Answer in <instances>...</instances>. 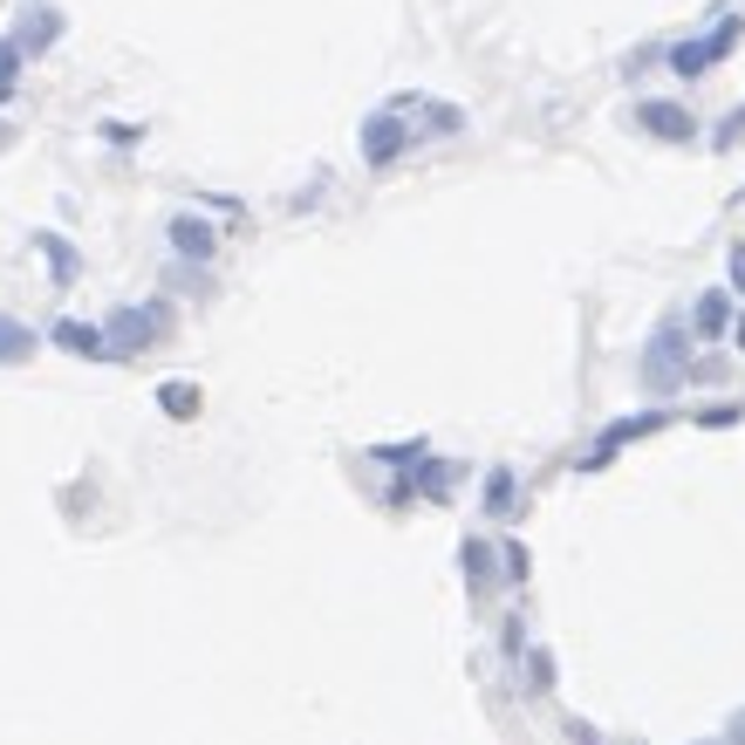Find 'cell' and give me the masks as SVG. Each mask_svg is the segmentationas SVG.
<instances>
[{
	"label": "cell",
	"instance_id": "obj_2",
	"mask_svg": "<svg viewBox=\"0 0 745 745\" xmlns=\"http://www.w3.org/2000/svg\"><path fill=\"white\" fill-rule=\"evenodd\" d=\"M691 383V329L684 322H663L643 349V390H656V397H671V390Z\"/></svg>",
	"mask_w": 745,
	"mask_h": 745
},
{
	"label": "cell",
	"instance_id": "obj_21",
	"mask_svg": "<svg viewBox=\"0 0 745 745\" xmlns=\"http://www.w3.org/2000/svg\"><path fill=\"white\" fill-rule=\"evenodd\" d=\"M732 745H745V718H732Z\"/></svg>",
	"mask_w": 745,
	"mask_h": 745
},
{
	"label": "cell",
	"instance_id": "obj_8",
	"mask_svg": "<svg viewBox=\"0 0 745 745\" xmlns=\"http://www.w3.org/2000/svg\"><path fill=\"white\" fill-rule=\"evenodd\" d=\"M55 349H69V356H83V363H103L110 356V342H103V329L96 322H55V335H49Z\"/></svg>",
	"mask_w": 745,
	"mask_h": 745
},
{
	"label": "cell",
	"instance_id": "obj_3",
	"mask_svg": "<svg viewBox=\"0 0 745 745\" xmlns=\"http://www.w3.org/2000/svg\"><path fill=\"white\" fill-rule=\"evenodd\" d=\"M738 34H745V14H725L712 34H704V42H677V49H671V69H677V75H704L712 62H725V55L738 49Z\"/></svg>",
	"mask_w": 745,
	"mask_h": 745
},
{
	"label": "cell",
	"instance_id": "obj_7",
	"mask_svg": "<svg viewBox=\"0 0 745 745\" xmlns=\"http://www.w3.org/2000/svg\"><path fill=\"white\" fill-rule=\"evenodd\" d=\"M62 28H69V21H62L55 8H34V14H28V21H21L14 34H8V42H14L21 55H49V49L62 42Z\"/></svg>",
	"mask_w": 745,
	"mask_h": 745
},
{
	"label": "cell",
	"instance_id": "obj_23",
	"mask_svg": "<svg viewBox=\"0 0 745 745\" xmlns=\"http://www.w3.org/2000/svg\"><path fill=\"white\" fill-rule=\"evenodd\" d=\"M8 96H14V90H8V83H0V103H8Z\"/></svg>",
	"mask_w": 745,
	"mask_h": 745
},
{
	"label": "cell",
	"instance_id": "obj_9",
	"mask_svg": "<svg viewBox=\"0 0 745 745\" xmlns=\"http://www.w3.org/2000/svg\"><path fill=\"white\" fill-rule=\"evenodd\" d=\"M34 253L49 260V273H55V288H69L75 273H83V253H75V247L62 240V232H34Z\"/></svg>",
	"mask_w": 745,
	"mask_h": 745
},
{
	"label": "cell",
	"instance_id": "obj_16",
	"mask_svg": "<svg viewBox=\"0 0 745 745\" xmlns=\"http://www.w3.org/2000/svg\"><path fill=\"white\" fill-rule=\"evenodd\" d=\"M499 561H506V581H527V547H520V540H506Z\"/></svg>",
	"mask_w": 745,
	"mask_h": 745
},
{
	"label": "cell",
	"instance_id": "obj_19",
	"mask_svg": "<svg viewBox=\"0 0 745 745\" xmlns=\"http://www.w3.org/2000/svg\"><path fill=\"white\" fill-rule=\"evenodd\" d=\"M547 684H555V656L534 650V691H547Z\"/></svg>",
	"mask_w": 745,
	"mask_h": 745
},
{
	"label": "cell",
	"instance_id": "obj_22",
	"mask_svg": "<svg viewBox=\"0 0 745 745\" xmlns=\"http://www.w3.org/2000/svg\"><path fill=\"white\" fill-rule=\"evenodd\" d=\"M732 342H738V349H745V322H738V335H732Z\"/></svg>",
	"mask_w": 745,
	"mask_h": 745
},
{
	"label": "cell",
	"instance_id": "obj_10",
	"mask_svg": "<svg viewBox=\"0 0 745 745\" xmlns=\"http://www.w3.org/2000/svg\"><path fill=\"white\" fill-rule=\"evenodd\" d=\"M213 247H219V240H213L206 219H192V213L172 219V253H185V260H213Z\"/></svg>",
	"mask_w": 745,
	"mask_h": 745
},
{
	"label": "cell",
	"instance_id": "obj_20",
	"mask_svg": "<svg viewBox=\"0 0 745 745\" xmlns=\"http://www.w3.org/2000/svg\"><path fill=\"white\" fill-rule=\"evenodd\" d=\"M732 294H745V240L732 247Z\"/></svg>",
	"mask_w": 745,
	"mask_h": 745
},
{
	"label": "cell",
	"instance_id": "obj_11",
	"mask_svg": "<svg viewBox=\"0 0 745 745\" xmlns=\"http://www.w3.org/2000/svg\"><path fill=\"white\" fill-rule=\"evenodd\" d=\"M34 329L28 322H14V315H0V370H14V363H34Z\"/></svg>",
	"mask_w": 745,
	"mask_h": 745
},
{
	"label": "cell",
	"instance_id": "obj_17",
	"mask_svg": "<svg viewBox=\"0 0 745 745\" xmlns=\"http://www.w3.org/2000/svg\"><path fill=\"white\" fill-rule=\"evenodd\" d=\"M21 62H28V55H21L14 42H0V83H8V90H14V75H21Z\"/></svg>",
	"mask_w": 745,
	"mask_h": 745
},
{
	"label": "cell",
	"instance_id": "obj_18",
	"mask_svg": "<svg viewBox=\"0 0 745 745\" xmlns=\"http://www.w3.org/2000/svg\"><path fill=\"white\" fill-rule=\"evenodd\" d=\"M738 137H745V110H732V116H725V131H718V137H712V144H718V151H732V144H738Z\"/></svg>",
	"mask_w": 745,
	"mask_h": 745
},
{
	"label": "cell",
	"instance_id": "obj_4",
	"mask_svg": "<svg viewBox=\"0 0 745 745\" xmlns=\"http://www.w3.org/2000/svg\"><path fill=\"white\" fill-rule=\"evenodd\" d=\"M411 131H417V124H404L397 110H376L370 124H363V137H356V144H363V165H376V172H383V165H397V158H404V144H411Z\"/></svg>",
	"mask_w": 745,
	"mask_h": 745
},
{
	"label": "cell",
	"instance_id": "obj_14",
	"mask_svg": "<svg viewBox=\"0 0 745 745\" xmlns=\"http://www.w3.org/2000/svg\"><path fill=\"white\" fill-rule=\"evenodd\" d=\"M514 499H520V486H514V473L499 465V473L486 479V514H514Z\"/></svg>",
	"mask_w": 745,
	"mask_h": 745
},
{
	"label": "cell",
	"instance_id": "obj_13",
	"mask_svg": "<svg viewBox=\"0 0 745 745\" xmlns=\"http://www.w3.org/2000/svg\"><path fill=\"white\" fill-rule=\"evenodd\" d=\"M725 322H732V301L725 294H704L697 301V335H725Z\"/></svg>",
	"mask_w": 745,
	"mask_h": 745
},
{
	"label": "cell",
	"instance_id": "obj_5",
	"mask_svg": "<svg viewBox=\"0 0 745 745\" xmlns=\"http://www.w3.org/2000/svg\"><path fill=\"white\" fill-rule=\"evenodd\" d=\"M656 424H663L656 411H643V417H615V424L602 431V438H596V452H588V458H581V473H602V465H609V458H615L622 445H637V438H650V431H656Z\"/></svg>",
	"mask_w": 745,
	"mask_h": 745
},
{
	"label": "cell",
	"instance_id": "obj_6",
	"mask_svg": "<svg viewBox=\"0 0 745 745\" xmlns=\"http://www.w3.org/2000/svg\"><path fill=\"white\" fill-rule=\"evenodd\" d=\"M637 131L656 137V144H691L697 137L691 110H677V103H637Z\"/></svg>",
	"mask_w": 745,
	"mask_h": 745
},
{
	"label": "cell",
	"instance_id": "obj_1",
	"mask_svg": "<svg viewBox=\"0 0 745 745\" xmlns=\"http://www.w3.org/2000/svg\"><path fill=\"white\" fill-rule=\"evenodd\" d=\"M172 335V308L165 301H151V308H110V322H103V342H110V356H144V349H158Z\"/></svg>",
	"mask_w": 745,
	"mask_h": 745
},
{
	"label": "cell",
	"instance_id": "obj_12",
	"mask_svg": "<svg viewBox=\"0 0 745 745\" xmlns=\"http://www.w3.org/2000/svg\"><path fill=\"white\" fill-rule=\"evenodd\" d=\"M158 411L165 417H199V383H158Z\"/></svg>",
	"mask_w": 745,
	"mask_h": 745
},
{
	"label": "cell",
	"instance_id": "obj_15",
	"mask_svg": "<svg viewBox=\"0 0 745 745\" xmlns=\"http://www.w3.org/2000/svg\"><path fill=\"white\" fill-rule=\"evenodd\" d=\"M465 581H473V588L493 581V547L486 540H465Z\"/></svg>",
	"mask_w": 745,
	"mask_h": 745
}]
</instances>
